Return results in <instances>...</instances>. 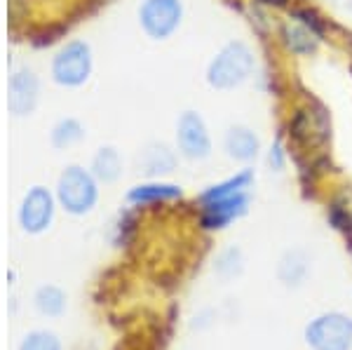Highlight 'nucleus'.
<instances>
[{
  "mask_svg": "<svg viewBox=\"0 0 352 350\" xmlns=\"http://www.w3.org/2000/svg\"><path fill=\"white\" fill-rule=\"evenodd\" d=\"M8 106L12 116H31L38 106V97H41V80L33 71H16L10 78V89H8Z\"/></svg>",
  "mask_w": 352,
  "mask_h": 350,
  "instance_id": "obj_12",
  "label": "nucleus"
},
{
  "mask_svg": "<svg viewBox=\"0 0 352 350\" xmlns=\"http://www.w3.org/2000/svg\"><path fill=\"white\" fill-rule=\"evenodd\" d=\"M244 270V254L240 247H226L219 252V256L214 259V273L221 280H232L237 275H242Z\"/></svg>",
  "mask_w": 352,
  "mask_h": 350,
  "instance_id": "obj_21",
  "label": "nucleus"
},
{
  "mask_svg": "<svg viewBox=\"0 0 352 350\" xmlns=\"http://www.w3.org/2000/svg\"><path fill=\"white\" fill-rule=\"evenodd\" d=\"M256 71V52L244 41H228L214 52L204 69V83L214 92H235L252 80Z\"/></svg>",
  "mask_w": 352,
  "mask_h": 350,
  "instance_id": "obj_2",
  "label": "nucleus"
},
{
  "mask_svg": "<svg viewBox=\"0 0 352 350\" xmlns=\"http://www.w3.org/2000/svg\"><path fill=\"white\" fill-rule=\"evenodd\" d=\"M285 134L289 139V149L296 155L315 157L324 153L333 134L331 111L315 97L298 101L285 118Z\"/></svg>",
  "mask_w": 352,
  "mask_h": 350,
  "instance_id": "obj_1",
  "label": "nucleus"
},
{
  "mask_svg": "<svg viewBox=\"0 0 352 350\" xmlns=\"http://www.w3.org/2000/svg\"><path fill=\"white\" fill-rule=\"evenodd\" d=\"M252 5H256V8L265 10V12H289V10L296 5V0H249Z\"/></svg>",
  "mask_w": 352,
  "mask_h": 350,
  "instance_id": "obj_25",
  "label": "nucleus"
},
{
  "mask_svg": "<svg viewBox=\"0 0 352 350\" xmlns=\"http://www.w3.org/2000/svg\"><path fill=\"white\" fill-rule=\"evenodd\" d=\"M327 217L336 230L352 240V186H340L331 195L327 207Z\"/></svg>",
  "mask_w": 352,
  "mask_h": 350,
  "instance_id": "obj_15",
  "label": "nucleus"
},
{
  "mask_svg": "<svg viewBox=\"0 0 352 350\" xmlns=\"http://www.w3.org/2000/svg\"><path fill=\"white\" fill-rule=\"evenodd\" d=\"M33 306L45 318H61L66 310V292L56 285H41L33 294Z\"/></svg>",
  "mask_w": 352,
  "mask_h": 350,
  "instance_id": "obj_18",
  "label": "nucleus"
},
{
  "mask_svg": "<svg viewBox=\"0 0 352 350\" xmlns=\"http://www.w3.org/2000/svg\"><path fill=\"white\" fill-rule=\"evenodd\" d=\"M249 202H252L249 190L232 197H223V200L204 202V205H200V226L204 230L228 228L232 221L242 219L249 212Z\"/></svg>",
  "mask_w": 352,
  "mask_h": 350,
  "instance_id": "obj_10",
  "label": "nucleus"
},
{
  "mask_svg": "<svg viewBox=\"0 0 352 350\" xmlns=\"http://www.w3.org/2000/svg\"><path fill=\"white\" fill-rule=\"evenodd\" d=\"M174 144L176 153L188 162H204L214 153L212 129L200 111H184L176 118L174 127Z\"/></svg>",
  "mask_w": 352,
  "mask_h": 350,
  "instance_id": "obj_6",
  "label": "nucleus"
},
{
  "mask_svg": "<svg viewBox=\"0 0 352 350\" xmlns=\"http://www.w3.org/2000/svg\"><path fill=\"white\" fill-rule=\"evenodd\" d=\"M287 17H292V19H296V21H300V24H305L308 28H312V31H315L317 36L322 38V41H327L331 24H329L327 17L322 14V12H317L315 8H310V5H294V8L287 12Z\"/></svg>",
  "mask_w": 352,
  "mask_h": 350,
  "instance_id": "obj_22",
  "label": "nucleus"
},
{
  "mask_svg": "<svg viewBox=\"0 0 352 350\" xmlns=\"http://www.w3.org/2000/svg\"><path fill=\"white\" fill-rule=\"evenodd\" d=\"M54 195L66 214L85 217L99 202V182H96L92 169H85L82 165H66L56 179Z\"/></svg>",
  "mask_w": 352,
  "mask_h": 350,
  "instance_id": "obj_3",
  "label": "nucleus"
},
{
  "mask_svg": "<svg viewBox=\"0 0 352 350\" xmlns=\"http://www.w3.org/2000/svg\"><path fill=\"white\" fill-rule=\"evenodd\" d=\"M94 71V54L89 43L80 41V38H73L61 45L52 56V64H50V76L59 87L76 89L82 87L85 83L92 78Z\"/></svg>",
  "mask_w": 352,
  "mask_h": 350,
  "instance_id": "obj_4",
  "label": "nucleus"
},
{
  "mask_svg": "<svg viewBox=\"0 0 352 350\" xmlns=\"http://www.w3.org/2000/svg\"><path fill=\"white\" fill-rule=\"evenodd\" d=\"M305 343L312 350H352V318L340 310L317 315L305 327Z\"/></svg>",
  "mask_w": 352,
  "mask_h": 350,
  "instance_id": "obj_7",
  "label": "nucleus"
},
{
  "mask_svg": "<svg viewBox=\"0 0 352 350\" xmlns=\"http://www.w3.org/2000/svg\"><path fill=\"white\" fill-rule=\"evenodd\" d=\"M16 350H61V341L54 331L33 329L21 338V343Z\"/></svg>",
  "mask_w": 352,
  "mask_h": 350,
  "instance_id": "obj_23",
  "label": "nucleus"
},
{
  "mask_svg": "<svg viewBox=\"0 0 352 350\" xmlns=\"http://www.w3.org/2000/svg\"><path fill=\"white\" fill-rule=\"evenodd\" d=\"M308 268H310L308 256L300 250H292L280 259L277 275H280V280L285 282L287 287H298L300 282L305 280V275H308Z\"/></svg>",
  "mask_w": 352,
  "mask_h": 350,
  "instance_id": "obj_19",
  "label": "nucleus"
},
{
  "mask_svg": "<svg viewBox=\"0 0 352 350\" xmlns=\"http://www.w3.org/2000/svg\"><path fill=\"white\" fill-rule=\"evenodd\" d=\"M256 182V174L249 165H244L242 169H237L235 174L230 177L221 179V182L207 186L200 195H197V205H204V202H214V200H223V197H232V195H240L247 193L249 188Z\"/></svg>",
  "mask_w": 352,
  "mask_h": 350,
  "instance_id": "obj_14",
  "label": "nucleus"
},
{
  "mask_svg": "<svg viewBox=\"0 0 352 350\" xmlns=\"http://www.w3.org/2000/svg\"><path fill=\"white\" fill-rule=\"evenodd\" d=\"M141 167H144V172L148 174L151 179H160L164 174L174 172L176 153L164 144H151L148 149L144 151V162H141Z\"/></svg>",
  "mask_w": 352,
  "mask_h": 350,
  "instance_id": "obj_17",
  "label": "nucleus"
},
{
  "mask_svg": "<svg viewBox=\"0 0 352 350\" xmlns=\"http://www.w3.org/2000/svg\"><path fill=\"white\" fill-rule=\"evenodd\" d=\"M184 197V188L179 184H169L162 179H151V182L136 184L127 190L124 200L134 207H148V205H160V202H174Z\"/></svg>",
  "mask_w": 352,
  "mask_h": 350,
  "instance_id": "obj_13",
  "label": "nucleus"
},
{
  "mask_svg": "<svg viewBox=\"0 0 352 350\" xmlns=\"http://www.w3.org/2000/svg\"><path fill=\"white\" fill-rule=\"evenodd\" d=\"M82 139H85V125L78 118H61L52 127V132H50V141H52V146L59 151L73 149V146H78Z\"/></svg>",
  "mask_w": 352,
  "mask_h": 350,
  "instance_id": "obj_20",
  "label": "nucleus"
},
{
  "mask_svg": "<svg viewBox=\"0 0 352 350\" xmlns=\"http://www.w3.org/2000/svg\"><path fill=\"white\" fill-rule=\"evenodd\" d=\"M186 17L184 0H141L136 10L141 31L155 43H164L179 33Z\"/></svg>",
  "mask_w": 352,
  "mask_h": 350,
  "instance_id": "obj_5",
  "label": "nucleus"
},
{
  "mask_svg": "<svg viewBox=\"0 0 352 350\" xmlns=\"http://www.w3.org/2000/svg\"><path fill=\"white\" fill-rule=\"evenodd\" d=\"M92 174L99 184H116L122 177V157L116 146H101L92 157Z\"/></svg>",
  "mask_w": 352,
  "mask_h": 350,
  "instance_id": "obj_16",
  "label": "nucleus"
},
{
  "mask_svg": "<svg viewBox=\"0 0 352 350\" xmlns=\"http://www.w3.org/2000/svg\"><path fill=\"white\" fill-rule=\"evenodd\" d=\"M287 157H289V151H287L285 141L277 137V139L270 144L268 155H265V160H268V167H270V169H275V172H285Z\"/></svg>",
  "mask_w": 352,
  "mask_h": 350,
  "instance_id": "obj_24",
  "label": "nucleus"
},
{
  "mask_svg": "<svg viewBox=\"0 0 352 350\" xmlns=\"http://www.w3.org/2000/svg\"><path fill=\"white\" fill-rule=\"evenodd\" d=\"M277 45L282 47V52L294 56V59H312L322 50L324 41L312 28L287 17L277 26Z\"/></svg>",
  "mask_w": 352,
  "mask_h": 350,
  "instance_id": "obj_9",
  "label": "nucleus"
},
{
  "mask_svg": "<svg viewBox=\"0 0 352 350\" xmlns=\"http://www.w3.org/2000/svg\"><path fill=\"white\" fill-rule=\"evenodd\" d=\"M223 153L228 160L240 162V165H252L254 160L261 157L263 151V141H261L258 132L249 125H230L223 134Z\"/></svg>",
  "mask_w": 352,
  "mask_h": 350,
  "instance_id": "obj_11",
  "label": "nucleus"
},
{
  "mask_svg": "<svg viewBox=\"0 0 352 350\" xmlns=\"http://www.w3.org/2000/svg\"><path fill=\"white\" fill-rule=\"evenodd\" d=\"M56 207H59V202H56V195L52 190L45 188V186H33L21 197L19 210H16V221H19L24 233L41 235L52 226Z\"/></svg>",
  "mask_w": 352,
  "mask_h": 350,
  "instance_id": "obj_8",
  "label": "nucleus"
}]
</instances>
